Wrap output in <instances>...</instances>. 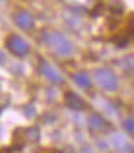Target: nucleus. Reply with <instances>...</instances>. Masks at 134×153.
Listing matches in <instances>:
<instances>
[{
    "instance_id": "obj_3",
    "label": "nucleus",
    "mask_w": 134,
    "mask_h": 153,
    "mask_svg": "<svg viewBox=\"0 0 134 153\" xmlns=\"http://www.w3.org/2000/svg\"><path fill=\"white\" fill-rule=\"evenodd\" d=\"M6 45H7L9 51L12 53H15V55H17V56H25L26 53L29 52V45L25 42V39H22L17 35L9 36Z\"/></svg>"
},
{
    "instance_id": "obj_5",
    "label": "nucleus",
    "mask_w": 134,
    "mask_h": 153,
    "mask_svg": "<svg viewBox=\"0 0 134 153\" xmlns=\"http://www.w3.org/2000/svg\"><path fill=\"white\" fill-rule=\"evenodd\" d=\"M41 71H42L43 75L46 76L50 82H53V84H61V82L64 81L58 71L55 68H52L49 64H46V62H43L42 65H41Z\"/></svg>"
},
{
    "instance_id": "obj_9",
    "label": "nucleus",
    "mask_w": 134,
    "mask_h": 153,
    "mask_svg": "<svg viewBox=\"0 0 134 153\" xmlns=\"http://www.w3.org/2000/svg\"><path fill=\"white\" fill-rule=\"evenodd\" d=\"M124 128L130 133H134V120L133 119H127L124 120Z\"/></svg>"
},
{
    "instance_id": "obj_1",
    "label": "nucleus",
    "mask_w": 134,
    "mask_h": 153,
    "mask_svg": "<svg viewBox=\"0 0 134 153\" xmlns=\"http://www.w3.org/2000/svg\"><path fill=\"white\" fill-rule=\"evenodd\" d=\"M45 39H46V43L50 46V49L58 56H69L74 51L72 43L59 32H49L45 36Z\"/></svg>"
},
{
    "instance_id": "obj_8",
    "label": "nucleus",
    "mask_w": 134,
    "mask_h": 153,
    "mask_svg": "<svg viewBox=\"0 0 134 153\" xmlns=\"http://www.w3.org/2000/svg\"><path fill=\"white\" fill-rule=\"evenodd\" d=\"M90 126H91L92 128H102V127H105L107 124H105L104 119H101L100 116L94 114V116L90 117Z\"/></svg>"
},
{
    "instance_id": "obj_6",
    "label": "nucleus",
    "mask_w": 134,
    "mask_h": 153,
    "mask_svg": "<svg viewBox=\"0 0 134 153\" xmlns=\"http://www.w3.org/2000/svg\"><path fill=\"white\" fill-rule=\"evenodd\" d=\"M65 98H67V104L72 110H81V108H84V101H82L81 97H78L76 94L68 93L67 95H65Z\"/></svg>"
},
{
    "instance_id": "obj_2",
    "label": "nucleus",
    "mask_w": 134,
    "mask_h": 153,
    "mask_svg": "<svg viewBox=\"0 0 134 153\" xmlns=\"http://www.w3.org/2000/svg\"><path fill=\"white\" fill-rule=\"evenodd\" d=\"M95 78H97L98 84L107 91H114L118 85L117 76L108 69H98L95 72Z\"/></svg>"
},
{
    "instance_id": "obj_7",
    "label": "nucleus",
    "mask_w": 134,
    "mask_h": 153,
    "mask_svg": "<svg viewBox=\"0 0 134 153\" xmlns=\"http://www.w3.org/2000/svg\"><path fill=\"white\" fill-rule=\"evenodd\" d=\"M74 79H75V82L81 88H84V90H87V88H90V85H91V79H90V76L87 75L85 72H78L75 76H74Z\"/></svg>"
},
{
    "instance_id": "obj_4",
    "label": "nucleus",
    "mask_w": 134,
    "mask_h": 153,
    "mask_svg": "<svg viewBox=\"0 0 134 153\" xmlns=\"http://www.w3.org/2000/svg\"><path fill=\"white\" fill-rule=\"evenodd\" d=\"M15 22H16V25L20 27V29H23V30H30L32 27H33V17L30 16L29 13H26V12H19L16 16H15Z\"/></svg>"
}]
</instances>
